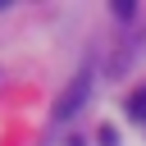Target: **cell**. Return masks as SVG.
Instances as JSON below:
<instances>
[{
    "mask_svg": "<svg viewBox=\"0 0 146 146\" xmlns=\"http://www.w3.org/2000/svg\"><path fill=\"white\" fill-rule=\"evenodd\" d=\"M87 91H91V68H82L64 91H59V100H55V123H68L78 110H82V100H87Z\"/></svg>",
    "mask_w": 146,
    "mask_h": 146,
    "instance_id": "obj_1",
    "label": "cell"
},
{
    "mask_svg": "<svg viewBox=\"0 0 146 146\" xmlns=\"http://www.w3.org/2000/svg\"><path fill=\"white\" fill-rule=\"evenodd\" d=\"M128 114H132V119H137V123H146V87H141V91H132V96H128Z\"/></svg>",
    "mask_w": 146,
    "mask_h": 146,
    "instance_id": "obj_2",
    "label": "cell"
},
{
    "mask_svg": "<svg viewBox=\"0 0 146 146\" xmlns=\"http://www.w3.org/2000/svg\"><path fill=\"white\" fill-rule=\"evenodd\" d=\"M100 146H119V128L105 123V128H100Z\"/></svg>",
    "mask_w": 146,
    "mask_h": 146,
    "instance_id": "obj_3",
    "label": "cell"
}]
</instances>
